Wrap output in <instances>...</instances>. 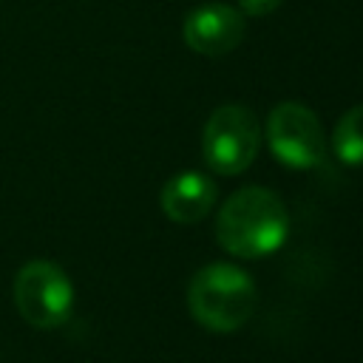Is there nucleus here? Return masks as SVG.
<instances>
[{
  "label": "nucleus",
  "mask_w": 363,
  "mask_h": 363,
  "mask_svg": "<svg viewBox=\"0 0 363 363\" xmlns=\"http://www.w3.org/2000/svg\"><path fill=\"white\" fill-rule=\"evenodd\" d=\"M187 306L204 329L235 332L255 309V284L235 264H207L190 278Z\"/></svg>",
  "instance_id": "2"
},
{
  "label": "nucleus",
  "mask_w": 363,
  "mask_h": 363,
  "mask_svg": "<svg viewBox=\"0 0 363 363\" xmlns=\"http://www.w3.org/2000/svg\"><path fill=\"white\" fill-rule=\"evenodd\" d=\"M261 145V128L250 108L221 105L210 113L201 133V153L210 170L224 176L244 173Z\"/></svg>",
  "instance_id": "3"
},
{
  "label": "nucleus",
  "mask_w": 363,
  "mask_h": 363,
  "mask_svg": "<svg viewBox=\"0 0 363 363\" xmlns=\"http://www.w3.org/2000/svg\"><path fill=\"white\" fill-rule=\"evenodd\" d=\"M216 184L213 179H207L204 173H179L173 176L164 187H162V210L170 221H179V224H196L201 221L213 204H216Z\"/></svg>",
  "instance_id": "7"
},
{
  "label": "nucleus",
  "mask_w": 363,
  "mask_h": 363,
  "mask_svg": "<svg viewBox=\"0 0 363 363\" xmlns=\"http://www.w3.org/2000/svg\"><path fill=\"white\" fill-rule=\"evenodd\" d=\"M335 156L346 164H363V105L349 108L332 133Z\"/></svg>",
  "instance_id": "8"
},
{
  "label": "nucleus",
  "mask_w": 363,
  "mask_h": 363,
  "mask_svg": "<svg viewBox=\"0 0 363 363\" xmlns=\"http://www.w3.org/2000/svg\"><path fill=\"white\" fill-rule=\"evenodd\" d=\"M184 43L204 57L230 54L244 37V14L224 3H207L184 17Z\"/></svg>",
  "instance_id": "6"
},
{
  "label": "nucleus",
  "mask_w": 363,
  "mask_h": 363,
  "mask_svg": "<svg viewBox=\"0 0 363 363\" xmlns=\"http://www.w3.org/2000/svg\"><path fill=\"white\" fill-rule=\"evenodd\" d=\"M286 204L272 190L258 184L233 193L216 218V238L235 258H264L286 241Z\"/></svg>",
  "instance_id": "1"
},
{
  "label": "nucleus",
  "mask_w": 363,
  "mask_h": 363,
  "mask_svg": "<svg viewBox=\"0 0 363 363\" xmlns=\"http://www.w3.org/2000/svg\"><path fill=\"white\" fill-rule=\"evenodd\" d=\"M14 303L23 320L34 329H57L74 309V286L57 264L37 258L17 272Z\"/></svg>",
  "instance_id": "4"
},
{
  "label": "nucleus",
  "mask_w": 363,
  "mask_h": 363,
  "mask_svg": "<svg viewBox=\"0 0 363 363\" xmlns=\"http://www.w3.org/2000/svg\"><path fill=\"white\" fill-rule=\"evenodd\" d=\"M267 145L272 156L292 167L309 170L323 162V130L320 119L303 102H281L267 116Z\"/></svg>",
  "instance_id": "5"
},
{
  "label": "nucleus",
  "mask_w": 363,
  "mask_h": 363,
  "mask_svg": "<svg viewBox=\"0 0 363 363\" xmlns=\"http://www.w3.org/2000/svg\"><path fill=\"white\" fill-rule=\"evenodd\" d=\"M241 3V11L250 14V17H264V14H272L281 0H238Z\"/></svg>",
  "instance_id": "9"
}]
</instances>
